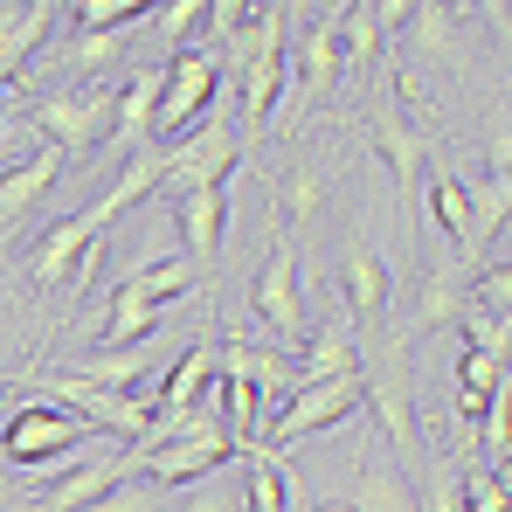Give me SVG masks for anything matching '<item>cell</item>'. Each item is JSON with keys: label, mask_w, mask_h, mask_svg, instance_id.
<instances>
[{"label": "cell", "mask_w": 512, "mask_h": 512, "mask_svg": "<svg viewBox=\"0 0 512 512\" xmlns=\"http://www.w3.org/2000/svg\"><path fill=\"white\" fill-rule=\"evenodd\" d=\"M284 28H291V7H256V35H250V56L236 70V118H243V160H250L256 132L270 125L277 97L291 84V49H284Z\"/></svg>", "instance_id": "obj_1"}, {"label": "cell", "mask_w": 512, "mask_h": 512, "mask_svg": "<svg viewBox=\"0 0 512 512\" xmlns=\"http://www.w3.org/2000/svg\"><path fill=\"white\" fill-rule=\"evenodd\" d=\"M243 167V139H236V104L215 90L201 132H187L173 153H160V187L173 201L180 194H201V187H229V173Z\"/></svg>", "instance_id": "obj_2"}, {"label": "cell", "mask_w": 512, "mask_h": 512, "mask_svg": "<svg viewBox=\"0 0 512 512\" xmlns=\"http://www.w3.org/2000/svg\"><path fill=\"white\" fill-rule=\"evenodd\" d=\"M215 90H222V56H215L208 42H194V49H173L167 70H160L153 146H160V139H173V132H187V125H201V118H208V104H215Z\"/></svg>", "instance_id": "obj_3"}, {"label": "cell", "mask_w": 512, "mask_h": 512, "mask_svg": "<svg viewBox=\"0 0 512 512\" xmlns=\"http://www.w3.org/2000/svg\"><path fill=\"white\" fill-rule=\"evenodd\" d=\"M42 402H56V409H70L84 429H97V436H146V423H153V409H146V395H118V388H97V381H84L77 367H63V374H49L42 381Z\"/></svg>", "instance_id": "obj_4"}, {"label": "cell", "mask_w": 512, "mask_h": 512, "mask_svg": "<svg viewBox=\"0 0 512 512\" xmlns=\"http://www.w3.org/2000/svg\"><path fill=\"white\" fill-rule=\"evenodd\" d=\"M360 409V374H340V381H298V395L277 409V423L263 429V450H291V443H305V436H319V429L346 423Z\"/></svg>", "instance_id": "obj_5"}, {"label": "cell", "mask_w": 512, "mask_h": 512, "mask_svg": "<svg viewBox=\"0 0 512 512\" xmlns=\"http://www.w3.org/2000/svg\"><path fill=\"white\" fill-rule=\"evenodd\" d=\"M97 429H84L70 409H56V402H21L7 423H0V457L7 464H49V457H63V450H77V443H90Z\"/></svg>", "instance_id": "obj_6"}, {"label": "cell", "mask_w": 512, "mask_h": 512, "mask_svg": "<svg viewBox=\"0 0 512 512\" xmlns=\"http://www.w3.org/2000/svg\"><path fill=\"white\" fill-rule=\"evenodd\" d=\"M360 402L381 416V436L395 443V457H416V388H409L402 340L388 346L374 367H360Z\"/></svg>", "instance_id": "obj_7"}, {"label": "cell", "mask_w": 512, "mask_h": 512, "mask_svg": "<svg viewBox=\"0 0 512 512\" xmlns=\"http://www.w3.org/2000/svg\"><path fill=\"white\" fill-rule=\"evenodd\" d=\"M35 132L49 139V153L84 160L90 146L111 132V90H63V97H42V104H35Z\"/></svg>", "instance_id": "obj_8"}, {"label": "cell", "mask_w": 512, "mask_h": 512, "mask_svg": "<svg viewBox=\"0 0 512 512\" xmlns=\"http://www.w3.org/2000/svg\"><path fill=\"white\" fill-rule=\"evenodd\" d=\"M139 464H132V450H90V457H77L63 478H49L42 492H21V512H84L90 499H104L118 478H132Z\"/></svg>", "instance_id": "obj_9"}, {"label": "cell", "mask_w": 512, "mask_h": 512, "mask_svg": "<svg viewBox=\"0 0 512 512\" xmlns=\"http://www.w3.org/2000/svg\"><path fill=\"white\" fill-rule=\"evenodd\" d=\"M374 146L388 160V180H395V208L409 215L416 208V187H423V167H429V132L402 111V90L388 104H374Z\"/></svg>", "instance_id": "obj_10"}, {"label": "cell", "mask_w": 512, "mask_h": 512, "mask_svg": "<svg viewBox=\"0 0 512 512\" xmlns=\"http://www.w3.org/2000/svg\"><path fill=\"white\" fill-rule=\"evenodd\" d=\"M256 319L277 333V340H305V284H298V250H291V229L270 243V256H263V270H256Z\"/></svg>", "instance_id": "obj_11"}, {"label": "cell", "mask_w": 512, "mask_h": 512, "mask_svg": "<svg viewBox=\"0 0 512 512\" xmlns=\"http://www.w3.org/2000/svg\"><path fill=\"white\" fill-rule=\"evenodd\" d=\"M104 236H111V222H104L97 208H77L70 222H56V229H49V236H42V243L28 250V284H35V291L63 284V277H70V270L84 263V250H97Z\"/></svg>", "instance_id": "obj_12"}, {"label": "cell", "mask_w": 512, "mask_h": 512, "mask_svg": "<svg viewBox=\"0 0 512 512\" xmlns=\"http://www.w3.org/2000/svg\"><path fill=\"white\" fill-rule=\"evenodd\" d=\"M173 229H180V256L208 277L222 256V229H229V187H201L173 201Z\"/></svg>", "instance_id": "obj_13"}, {"label": "cell", "mask_w": 512, "mask_h": 512, "mask_svg": "<svg viewBox=\"0 0 512 512\" xmlns=\"http://www.w3.org/2000/svg\"><path fill=\"white\" fill-rule=\"evenodd\" d=\"M360 374V333L346 319V305H326L319 326H305V360H298V381H340Z\"/></svg>", "instance_id": "obj_14"}, {"label": "cell", "mask_w": 512, "mask_h": 512, "mask_svg": "<svg viewBox=\"0 0 512 512\" xmlns=\"http://www.w3.org/2000/svg\"><path fill=\"white\" fill-rule=\"evenodd\" d=\"M77 374H84V381H97V388H118V395H146V409H153V388H160V346H153V340L97 346Z\"/></svg>", "instance_id": "obj_15"}, {"label": "cell", "mask_w": 512, "mask_h": 512, "mask_svg": "<svg viewBox=\"0 0 512 512\" xmlns=\"http://www.w3.org/2000/svg\"><path fill=\"white\" fill-rule=\"evenodd\" d=\"M153 111H160V70H132L111 97V153H146L153 146Z\"/></svg>", "instance_id": "obj_16"}, {"label": "cell", "mask_w": 512, "mask_h": 512, "mask_svg": "<svg viewBox=\"0 0 512 512\" xmlns=\"http://www.w3.org/2000/svg\"><path fill=\"white\" fill-rule=\"evenodd\" d=\"M346 319H353V333H381V319H388V263L367 250V243H346Z\"/></svg>", "instance_id": "obj_17"}, {"label": "cell", "mask_w": 512, "mask_h": 512, "mask_svg": "<svg viewBox=\"0 0 512 512\" xmlns=\"http://www.w3.org/2000/svg\"><path fill=\"white\" fill-rule=\"evenodd\" d=\"M291 56H298V97H305V104H326L333 84L346 77V63H340V7H333V14H319Z\"/></svg>", "instance_id": "obj_18"}, {"label": "cell", "mask_w": 512, "mask_h": 512, "mask_svg": "<svg viewBox=\"0 0 512 512\" xmlns=\"http://www.w3.org/2000/svg\"><path fill=\"white\" fill-rule=\"evenodd\" d=\"M49 21H56V7H21V0H0V90L14 84L21 70H28V56L49 42Z\"/></svg>", "instance_id": "obj_19"}, {"label": "cell", "mask_w": 512, "mask_h": 512, "mask_svg": "<svg viewBox=\"0 0 512 512\" xmlns=\"http://www.w3.org/2000/svg\"><path fill=\"white\" fill-rule=\"evenodd\" d=\"M464 305H471V270L450 256V263H436L423 284V298H416V319H409V333H450L457 319H464Z\"/></svg>", "instance_id": "obj_20"}, {"label": "cell", "mask_w": 512, "mask_h": 512, "mask_svg": "<svg viewBox=\"0 0 512 512\" xmlns=\"http://www.w3.org/2000/svg\"><path fill=\"white\" fill-rule=\"evenodd\" d=\"M409 21V7H340V63L353 70H367V63H381V42H388V28H402Z\"/></svg>", "instance_id": "obj_21"}, {"label": "cell", "mask_w": 512, "mask_h": 512, "mask_svg": "<svg viewBox=\"0 0 512 512\" xmlns=\"http://www.w3.org/2000/svg\"><path fill=\"white\" fill-rule=\"evenodd\" d=\"M56 180H63V153H35V160H21V167L0 173V229H14Z\"/></svg>", "instance_id": "obj_22"}, {"label": "cell", "mask_w": 512, "mask_h": 512, "mask_svg": "<svg viewBox=\"0 0 512 512\" xmlns=\"http://www.w3.org/2000/svg\"><path fill=\"white\" fill-rule=\"evenodd\" d=\"M153 326H160V305H153L132 277H118V291H111V305H104L97 340H104V346H132V340H153Z\"/></svg>", "instance_id": "obj_23"}, {"label": "cell", "mask_w": 512, "mask_h": 512, "mask_svg": "<svg viewBox=\"0 0 512 512\" xmlns=\"http://www.w3.org/2000/svg\"><path fill=\"white\" fill-rule=\"evenodd\" d=\"M153 187H160V146H146V153H132V160H118V180H111V187H104V194H97L90 208H97L104 222H118V215H125L132 201H146Z\"/></svg>", "instance_id": "obj_24"}, {"label": "cell", "mask_w": 512, "mask_h": 512, "mask_svg": "<svg viewBox=\"0 0 512 512\" xmlns=\"http://www.w3.org/2000/svg\"><path fill=\"white\" fill-rule=\"evenodd\" d=\"M499 388H506V360H485V353L464 346V360H457V416H464V429H478V416L492 409Z\"/></svg>", "instance_id": "obj_25"}, {"label": "cell", "mask_w": 512, "mask_h": 512, "mask_svg": "<svg viewBox=\"0 0 512 512\" xmlns=\"http://www.w3.org/2000/svg\"><path fill=\"white\" fill-rule=\"evenodd\" d=\"M250 457V478H243V506L250 512H291V471L277 450H243Z\"/></svg>", "instance_id": "obj_26"}, {"label": "cell", "mask_w": 512, "mask_h": 512, "mask_svg": "<svg viewBox=\"0 0 512 512\" xmlns=\"http://www.w3.org/2000/svg\"><path fill=\"white\" fill-rule=\"evenodd\" d=\"M125 277H132V284H139V291H146L160 312H167L173 298H187V291L201 284V270H194L187 256H160V263H146V270H125Z\"/></svg>", "instance_id": "obj_27"}, {"label": "cell", "mask_w": 512, "mask_h": 512, "mask_svg": "<svg viewBox=\"0 0 512 512\" xmlns=\"http://www.w3.org/2000/svg\"><path fill=\"white\" fill-rule=\"evenodd\" d=\"M139 21H153L146 0H84L77 7V28L84 35H118V28H139Z\"/></svg>", "instance_id": "obj_28"}, {"label": "cell", "mask_w": 512, "mask_h": 512, "mask_svg": "<svg viewBox=\"0 0 512 512\" xmlns=\"http://www.w3.org/2000/svg\"><path fill=\"white\" fill-rule=\"evenodd\" d=\"M319 201H326V173L312 167V160H291V173H284V222L319 215Z\"/></svg>", "instance_id": "obj_29"}, {"label": "cell", "mask_w": 512, "mask_h": 512, "mask_svg": "<svg viewBox=\"0 0 512 512\" xmlns=\"http://www.w3.org/2000/svg\"><path fill=\"white\" fill-rule=\"evenodd\" d=\"M457 333H464V346H471V353H485V360H506V346H512L506 319H499V312H478V305H464Z\"/></svg>", "instance_id": "obj_30"}, {"label": "cell", "mask_w": 512, "mask_h": 512, "mask_svg": "<svg viewBox=\"0 0 512 512\" xmlns=\"http://www.w3.org/2000/svg\"><path fill=\"white\" fill-rule=\"evenodd\" d=\"M457 512H512V506H506V471L478 464V471L457 485Z\"/></svg>", "instance_id": "obj_31"}, {"label": "cell", "mask_w": 512, "mask_h": 512, "mask_svg": "<svg viewBox=\"0 0 512 512\" xmlns=\"http://www.w3.org/2000/svg\"><path fill=\"white\" fill-rule=\"evenodd\" d=\"M353 512H416V492H409L395 471L367 464V499H353Z\"/></svg>", "instance_id": "obj_32"}, {"label": "cell", "mask_w": 512, "mask_h": 512, "mask_svg": "<svg viewBox=\"0 0 512 512\" xmlns=\"http://www.w3.org/2000/svg\"><path fill=\"white\" fill-rule=\"evenodd\" d=\"M84 512H160V485L132 471V478H118V485H111L104 499H90Z\"/></svg>", "instance_id": "obj_33"}, {"label": "cell", "mask_w": 512, "mask_h": 512, "mask_svg": "<svg viewBox=\"0 0 512 512\" xmlns=\"http://www.w3.org/2000/svg\"><path fill=\"white\" fill-rule=\"evenodd\" d=\"M187 512H250V506H243V485H229V478L215 471V478H201V485H194Z\"/></svg>", "instance_id": "obj_34"}, {"label": "cell", "mask_w": 512, "mask_h": 512, "mask_svg": "<svg viewBox=\"0 0 512 512\" xmlns=\"http://www.w3.org/2000/svg\"><path fill=\"white\" fill-rule=\"evenodd\" d=\"M153 21H160V42H167V49H180V35L208 28V7H201V0H173L167 14H153Z\"/></svg>", "instance_id": "obj_35"}, {"label": "cell", "mask_w": 512, "mask_h": 512, "mask_svg": "<svg viewBox=\"0 0 512 512\" xmlns=\"http://www.w3.org/2000/svg\"><path fill=\"white\" fill-rule=\"evenodd\" d=\"M111 49H118V35H77L63 49V70H97V63H111Z\"/></svg>", "instance_id": "obj_36"}, {"label": "cell", "mask_w": 512, "mask_h": 512, "mask_svg": "<svg viewBox=\"0 0 512 512\" xmlns=\"http://www.w3.org/2000/svg\"><path fill=\"white\" fill-rule=\"evenodd\" d=\"M319 512H353V499H326V506H319Z\"/></svg>", "instance_id": "obj_37"}, {"label": "cell", "mask_w": 512, "mask_h": 512, "mask_svg": "<svg viewBox=\"0 0 512 512\" xmlns=\"http://www.w3.org/2000/svg\"><path fill=\"white\" fill-rule=\"evenodd\" d=\"M0 395H7V367H0Z\"/></svg>", "instance_id": "obj_38"}, {"label": "cell", "mask_w": 512, "mask_h": 512, "mask_svg": "<svg viewBox=\"0 0 512 512\" xmlns=\"http://www.w3.org/2000/svg\"><path fill=\"white\" fill-rule=\"evenodd\" d=\"M0 125H7V104H0Z\"/></svg>", "instance_id": "obj_39"}]
</instances>
